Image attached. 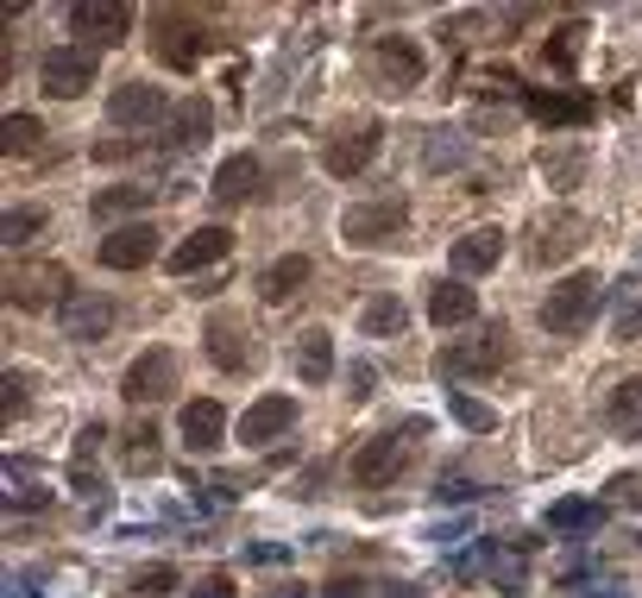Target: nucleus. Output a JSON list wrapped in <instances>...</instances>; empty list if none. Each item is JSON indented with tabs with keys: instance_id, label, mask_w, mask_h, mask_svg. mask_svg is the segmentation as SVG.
<instances>
[{
	"instance_id": "7ed1b4c3",
	"label": "nucleus",
	"mask_w": 642,
	"mask_h": 598,
	"mask_svg": "<svg viewBox=\"0 0 642 598\" xmlns=\"http://www.w3.org/2000/svg\"><path fill=\"white\" fill-rule=\"evenodd\" d=\"M510 359V334H505V322H491V328H479L472 341H448V347L435 353V372L441 378H486V372H498Z\"/></svg>"
},
{
	"instance_id": "f8f14e48",
	"label": "nucleus",
	"mask_w": 642,
	"mask_h": 598,
	"mask_svg": "<svg viewBox=\"0 0 642 598\" xmlns=\"http://www.w3.org/2000/svg\"><path fill=\"white\" fill-rule=\"evenodd\" d=\"M152 32H157V58L171 63V70H195V63L208 58V32L190 20V13H157L152 20Z\"/></svg>"
},
{
	"instance_id": "20e7f679",
	"label": "nucleus",
	"mask_w": 642,
	"mask_h": 598,
	"mask_svg": "<svg viewBox=\"0 0 642 598\" xmlns=\"http://www.w3.org/2000/svg\"><path fill=\"white\" fill-rule=\"evenodd\" d=\"M416 435H422V423H409L404 435H371L359 454H353V485H366V491H378V485H397V473H404L409 460H416Z\"/></svg>"
},
{
	"instance_id": "8fccbe9b",
	"label": "nucleus",
	"mask_w": 642,
	"mask_h": 598,
	"mask_svg": "<svg viewBox=\"0 0 642 598\" xmlns=\"http://www.w3.org/2000/svg\"><path fill=\"white\" fill-rule=\"evenodd\" d=\"M371 385H378V372H371V366H353V397H371Z\"/></svg>"
},
{
	"instance_id": "9d476101",
	"label": "nucleus",
	"mask_w": 642,
	"mask_h": 598,
	"mask_svg": "<svg viewBox=\"0 0 642 598\" xmlns=\"http://www.w3.org/2000/svg\"><path fill=\"white\" fill-rule=\"evenodd\" d=\"M585 233H592V221H585L580 209H554L536 221V240H529V259L536 265H561V259H573V252L585 246Z\"/></svg>"
},
{
	"instance_id": "a18cd8bd",
	"label": "nucleus",
	"mask_w": 642,
	"mask_h": 598,
	"mask_svg": "<svg viewBox=\"0 0 642 598\" xmlns=\"http://www.w3.org/2000/svg\"><path fill=\"white\" fill-rule=\"evenodd\" d=\"M133 152H145V139H101L95 145L101 164H120V158H133Z\"/></svg>"
},
{
	"instance_id": "2f4dec72",
	"label": "nucleus",
	"mask_w": 642,
	"mask_h": 598,
	"mask_svg": "<svg viewBox=\"0 0 642 598\" xmlns=\"http://www.w3.org/2000/svg\"><path fill=\"white\" fill-rule=\"evenodd\" d=\"M120 460H126V473H157V428L152 423H133L126 428V447H120Z\"/></svg>"
},
{
	"instance_id": "c756f323",
	"label": "nucleus",
	"mask_w": 642,
	"mask_h": 598,
	"mask_svg": "<svg viewBox=\"0 0 642 598\" xmlns=\"http://www.w3.org/2000/svg\"><path fill=\"white\" fill-rule=\"evenodd\" d=\"M44 227H51V209H32V202H20V209L0 214V246H32Z\"/></svg>"
},
{
	"instance_id": "4468645a",
	"label": "nucleus",
	"mask_w": 642,
	"mask_h": 598,
	"mask_svg": "<svg viewBox=\"0 0 642 598\" xmlns=\"http://www.w3.org/2000/svg\"><path fill=\"white\" fill-rule=\"evenodd\" d=\"M95 259L108 271H145L157 259V227H152V221H126V227H114L95 246Z\"/></svg>"
},
{
	"instance_id": "4be33fe9",
	"label": "nucleus",
	"mask_w": 642,
	"mask_h": 598,
	"mask_svg": "<svg viewBox=\"0 0 642 598\" xmlns=\"http://www.w3.org/2000/svg\"><path fill=\"white\" fill-rule=\"evenodd\" d=\"M523 108L542 120V126H585V120H592V95H561V89H529Z\"/></svg>"
},
{
	"instance_id": "a878e982",
	"label": "nucleus",
	"mask_w": 642,
	"mask_h": 598,
	"mask_svg": "<svg viewBox=\"0 0 642 598\" xmlns=\"http://www.w3.org/2000/svg\"><path fill=\"white\" fill-rule=\"evenodd\" d=\"M309 259H303V252H284V259H272V265H265V277H258V296H265V303H291L296 290L309 284Z\"/></svg>"
},
{
	"instance_id": "603ef678",
	"label": "nucleus",
	"mask_w": 642,
	"mask_h": 598,
	"mask_svg": "<svg viewBox=\"0 0 642 598\" xmlns=\"http://www.w3.org/2000/svg\"><path fill=\"white\" fill-rule=\"evenodd\" d=\"M385 598H422V592H416V586H404V579H397V586H385Z\"/></svg>"
},
{
	"instance_id": "49530a36",
	"label": "nucleus",
	"mask_w": 642,
	"mask_h": 598,
	"mask_svg": "<svg viewBox=\"0 0 642 598\" xmlns=\"http://www.w3.org/2000/svg\"><path fill=\"white\" fill-rule=\"evenodd\" d=\"M611 498L636 504V510H642V473H618V479H611Z\"/></svg>"
},
{
	"instance_id": "39448f33",
	"label": "nucleus",
	"mask_w": 642,
	"mask_h": 598,
	"mask_svg": "<svg viewBox=\"0 0 642 598\" xmlns=\"http://www.w3.org/2000/svg\"><path fill=\"white\" fill-rule=\"evenodd\" d=\"M77 290H70V271L63 265H20V271H7V303L26 315H44V310H58L70 303Z\"/></svg>"
},
{
	"instance_id": "aec40b11",
	"label": "nucleus",
	"mask_w": 642,
	"mask_h": 598,
	"mask_svg": "<svg viewBox=\"0 0 642 598\" xmlns=\"http://www.w3.org/2000/svg\"><path fill=\"white\" fill-rule=\"evenodd\" d=\"M183 442H190V454H214V447L227 442V409L214 404V397H195V404H183Z\"/></svg>"
},
{
	"instance_id": "09e8293b",
	"label": "nucleus",
	"mask_w": 642,
	"mask_h": 598,
	"mask_svg": "<svg viewBox=\"0 0 642 598\" xmlns=\"http://www.w3.org/2000/svg\"><path fill=\"white\" fill-rule=\"evenodd\" d=\"M190 598H234V574H208Z\"/></svg>"
},
{
	"instance_id": "393cba45",
	"label": "nucleus",
	"mask_w": 642,
	"mask_h": 598,
	"mask_svg": "<svg viewBox=\"0 0 642 598\" xmlns=\"http://www.w3.org/2000/svg\"><path fill=\"white\" fill-rule=\"evenodd\" d=\"M472 315H479V296H472L467 284H460V277H441V284H428V322H435V328H460V322H472Z\"/></svg>"
},
{
	"instance_id": "3c124183",
	"label": "nucleus",
	"mask_w": 642,
	"mask_h": 598,
	"mask_svg": "<svg viewBox=\"0 0 642 598\" xmlns=\"http://www.w3.org/2000/svg\"><path fill=\"white\" fill-rule=\"evenodd\" d=\"M272 598H309V586H303V579H277Z\"/></svg>"
},
{
	"instance_id": "1a4fd4ad",
	"label": "nucleus",
	"mask_w": 642,
	"mask_h": 598,
	"mask_svg": "<svg viewBox=\"0 0 642 598\" xmlns=\"http://www.w3.org/2000/svg\"><path fill=\"white\" fill-rule=\"evenodd\" d=\"M120 397H126V404H164V397H176V353L145 347L133 366H126V378H120Z\"/></svg>"
},
{
	"instance_id": "6ab92c4d",
	"label": "nucleus",
	"mask_w": 642,
	"mask_h": 598,
	"mask_svg": "<svg viewBox=\"0 0 642 598\" xmlns=\"http://www.w3.org/2000/svg\"><path fill=\"white\" fill-rule=\"evenodd\" d=\"M498 259H505V227H472V233H460L448 252V265L460 271V277H479V271H491Z\"/></svg>"
},
{
	"instance_id": "e433bc0d",
	"label": "nucleus",
	"mask_w": 642,
	"mask_h": 598,
	"mask_svg": "<svg viewBox=\"0 0 642 598\" xmlns=\"http://www.w3.org/2000/svg\"><path fill=\"white\" fill-rule=\"evenodd\" d=\"M133 592H139V598H164V592H176V567H171V560L145 567V574L133 579Z\"/></svg>"
},
{
	"instance_id": "473e14b6",
	"label": "nucleus",
	"mask_w": 642,
	"mask_h": 598,
	"mask_svg": "<svg viewBox=\"0 0 642 598\" xmlns=\"http://www.w3.org/2000/svg\"><path fill=\"white\" fill-rule=\"evenodd\" d=\"M599 517H604V504H592V498H561V504H548V529H592Z\"/></svg>"
},
{
	"instance_id": "bb28decb",
	"label": "nucleus",
	"mask_w": 642,
	"mask_h": 598,
	"mask_svg": "<svg viewBox=\"0 0 642 598\" xmlns=\"http://www.w3.org/2000/svg\"><path fill=\"white\" fill-rule=\"evenodd\" d=\"M604 423L618 428V435H642V372L623 378V385L604 397Z\"/></svg>"
},
{
	"instance_id": "cd10ccee",
	"label": "nucleus",
	"mask_w": 642,
	"mask_h": 598,
	"mask_svg": "<svg viewBox=\"0 0 642 598\" xmlns=\"http://www.w3.org/2000/svg\"><path fill=\"white\" fill-rule=\"evenodd\" d=\"M542 176H548V190H580V176H585V145H548L542 152Z\"/></svg>"
},
{
	"instance_id": "5701e85b",
	"label": "nucleus",
	"mask_w": 642,
	"mask_h": 598,
	"mask_svg": "<svg viewBox=\"0 0 642 598\" xmlns=\"http://www.w3.org/2000/svg\"><path fill=\"white\" fill-rule=\"evenodd\" d=\"M258 183H265V171H258V158H227V164H221V171H214V202H221V209H240V202H253L258 195Z\"/></svg>"
},
{
	"instance_id": "2eb2a0df",
	"label": "nucleus",
	"mask_w": 642,
	"mask_h": 598,
	"mask_svg": "<svg viewBox=\"0 0 642 598\" xmlns=\"http://www.w3.org/2000/svg\"><path fill=\"white\" fill-rule=\"evenodd\" d=\"M63 341H77V347H95L101 334L114 328V303L101 296V290H77L70 303H63Z\"/></svg>"
},
{
	"instance_id": "ddd939ff",
	"label": "nucleus",
	"mask_w": 642,
	"mask_h": 598,
	"mask_svg": "<svg viewBox=\"0 0 642 598\" xmlns=\"http://www.w3.org/2000/svg\"><path fill=\"white\" fill-rule=\"evenodd\" d=\"M371 70H378V82L385 89H416V82L428 77L422 51H416V39H404V32H385V39H371Z\"/></svg>"
},
{
	"instance_id": "412c9836",
	"label": "nucleus",
	"mask_w": 642,
	"mask_h": 598,
	"mask_svg": "<svg viewBox=\"0 0 642 598\" xmlns=\"http://www.w3.org/2000/svg\"><path fill=\"white\" fill-rule=\"evenodd\" d=\"M208 133H214V108L202 95H183L171 108V120H164V145H208Z\"/></svg>"
},
{
	"instance_id": "a19ab883",
	"label": "nucleus",
	"mask_w": 642,
	"mask_h": 598,
	"mask_svg": "<svg viewBox=\"0 0 642 598\" xmlns=\"http://www.w3.org/2000/svg\"><path fill=\"white\" fill-rule=\"evenodd\" d=\"M101 442H108V428H101V423H82V428H77V454H70V466H89Z\"/></svg>"
},
{
	"instance_id": "72a5a7b5",
	"label": "nucleus",
	"mask_w": 642,
	"mask_h": 598,
	"mask_svg": "<svg viewBox=\"0 0 642 598\" xmlns=\"http://www.w3.org/2000/svg\"><path fill=\"white\" fill-rule=\"evenodd\" d=\"M448 409H454V423L472 428V435H491V428H498V409L479 404V397H467V391H448Z\"/></svg>"
},
{
	"instance_id": "f257e3e1",
	"label": "nucleus",
	"mask_w": 642,
	"mask_h": 598,
	"mask_svg": "<svg viewBox=\"0 0 642 598\" xmlns=\"http://www.w3.org/2000/svg\"><path fill=\"white\" fill-rule=\"evenodd\" d=\"M409 227V202L404 195H371V202H353L340 214V240L353 252H378V246H397Z\"/></svg>"
},
{
	"instance_id": "7c9ffc66",
	"label": "nucleus",
	"mask_w": 642,
	"mask_h": 598,
	"mask_svg": "<svg viewBox=\"0 0 642 598\" xmlns=\"http://www.w3.org/2000/svg\"><path fill=\"white\" fill-rule=\"evenodd\" d=\"M152 190H139V183H114V190L95 195V221H126V214H145Z\"/></svg>"
},
{
	"instance_id": "37998d69",
	"label": "nucleus",
	"mask_w": 642,
	"mask_h": 598,
	"mask_svg": "<svg viewBox=\"0 0 642 598\" xmlns=\"http://www.w3.org/2000/svg\"><path fill=\"white\" fill-rule=\"evenodd\" d=\"M240 555L253 560V567H277V560H291V548H284V541H246Z\"/></svg>"
},
{
	"instance_id": "f03ea898",
	"label": "nucleus",
	"mask_w": 642,
	"mask_h": 598,
	"mask_svg": "<svg viewBox=\"0 0 642 598\" xmlns=\"http://www.w3.org/2000/svg\"><path fill=\"white\" fill-rule=\"evenodd\" d=\"M599 296H604V284L592 277V271H573V277H561V284L542 296V328L548 334H585L592 328V315H599Z\"/></svg>"
},
{
	"instance_id": "6e6552de",
	"label": "nucleus",
	"mask_w": 642,
	"mask_h": 598,
	"mask_svg": "<svg viewBox=\"0 0 642 598\" xmlns=\"http://www.w3.org/2000/svg\"><path fill=\"white\" fill-rule=\"evenodd\" d=\"M202 341H208V359L221 372H253L258 359H265V347H258V334L240 322V315H208V328H202Z\"/></svg>"
},
{
	"instance_id": "0eeeda50",
	"label": "nucleus",
	"mask_w": 642,
	"mask_h": 598,
	"mask_svg": "<svg viewBox=\"0 0 642 598\" xmlns=\"http://www.w3.org/2000/svg\"><path fill=\"white\" fill-rule=\"evenodd\" d=\"M39 89L58 101H77L95 89V51L89 44H58V51H44L39 58Z\"/></svg>"
},
{
	"instance_id": "a211bd4d",
	"label": "nucleus",
	"mask_w": 642,
	"mask_h": 598,
	"mask_svg": "<svg viewBox=\"0 0 642 598\" xmlns=\"http://www.w3.org/2000/svg\"><path fill=\"white\" fill-rule=\"evenodd\" d=\"M227 252H234V233H227V227H195L183 246H171V259H164V265H171L176 277H195V271L221 265Z\"/></svg>"
},
{
	"instance_id": "dca6fc26",
	"label": "nucleus",
	"mask_w": 642,
	"mask_h": 598,
	"mask_svg": "<svg viewBox=\"0 0 642 598\" xmlns=\"http://www.w3.org/2000/svg\"><path fill=\"white\" fill-rule=\"evenodd\" d=\"M70 26H77V39L120 44L133 32V7H126V0H77V7H70Z\"/></svg>"
},
{
	"instance_id": "ea45409f",
	"label": "nucleus",
	"mask_w": 642,
	"mask_h": 598,
	"mask_svg": "<svg viewBox=\"0 0 642 598\" xmlns=\"http://www.w3.org/2000/svg\"><path fill=\"white\" fill-rule=\"evenodd\" d=\"M479 498V485L467 479V473H441V485H435V504H472Z\"/></svg>"
},
{
	"instance_id": "b1692460",
	"label": "nucleus",
	"mask_w": 642,
	"mask_h": 598,
	"mask_svg": "<svg viewBox=\"0 0 642 598\" xmlns=\"http://www.w3.org/2000/svg\"><path fill=\"white\" fill-rule=\"evenodd\" d=\"M291 359H296V378H303V385H328L334 378V334L328 328H303L296 334V347H291Z\"/></svg>"
},
{
	"instance_id": "79ce46f5",
	"label": "nucleus",
	"mask_w": 642,
	"mask_h": 598,
	"mask_svg": "<svg viewBox=\"0 0 642 598\" xmlns=\"http://www.w3.org/2000/svg\"><path fill=\"white\" fill-rule=\"evenodd\" d=\"M315 598H371V586H366L359 574H334V579H328V586H322Z\"/></svg>"
},
{
	"instance_id": "c9c22d12",
	"label": "nucleus",
	"mask_w": 642,
	"mask_h": 598,
	"mask_svg": "<svg viewBox=\"0 0 642 598\" xmlns=\"http://www.w3.org/2000/svg\"><path fill=\"white\" fill-rule=\"evenodd\" d=\"M580 39H585V26H580V20H573V26H561V32H554V39L542 44L548 70H573V63H580Z\"/></svg>"
},
{
	"instance_id": "f3484780",
	"label": "nucleus",
	"mask_w": 642,
	"mask_h": 598,
	"mask_svg": "<svg viewBox=\"0 0 642 598\" xmlns=\"http://www.w3.org/2000/svg\"><path fill=\"white\" fill-rule=\"evenodd\" d=\"M291 428H296V397L272 391V397H258V404L240 416V442H246V447H265V442H284Z\"/></svg>"
},
{
	"instance_id": "c85d7f7f",
	"label": "nucleus",
	"mask_w": 642,
	"mask_h": 598,
	"mask_svg": "<svg viewBox=\"0 0 642 598\" xmlns=\"http://www.w3.org/2000/svg\"><path fill=\"white\" fill-rule=\"evenodd\" d=\"M359 328H366L371 341H397V334L409 328V310L397 303V296H371L366 310H359Z\"/></svg>"
},
{
	"instance_id": "de8ad7c7",
	"label": "nucleus",
	"mask_w": 642,
	"mask_h": 598,
	"mask_svg": "<svg viewBox=\"0 0 642 598\" xmlns=\"http://www.w3.org/2000/svg\"><path fill=\"white\" fill-rule=\"evenodd\" d=\"M44 504H51V491H26V485L7 491V510H44Z\"/></svg>"
},
{
	"instance_id": "c03bdc74",
	"label": "nucleus",
	"mask_w": 642,
	"mask_h": 598,
	"mask_svg": "<svg viewBox=\"0 0 642 598\" xmlns=\"http://www.w3.org/2000/svg\"><path fill=\"white\" fill-rule=\"evenodd\" d=\"M611 334H618V347H630V341H642V303H630V310L611 322Z\"/></svg>"
},
{
	"instance_id": "423d86ee",
	"label": "nucleus",
	"mask_w": 642,
	"mask_h": 598,
	"mask_svg": "<svg viewBox=\"0 0 642 598\" xmlns=\"http://www.w3.org/2000/svg\"><path fill=\"white\" fill-rule=\"evenodd\" d=\"M378 152H385V126H378L371 114L366 120H347V126L322 145V171H328V176H359Z\"/></svg>"
},
{
	"instance_id": "864d4df0",
	"label": "nucleus",
	"mask_w": 642,
	"mask_h": 598,
	"mask_svg": "<svg viewBox=\"0 0 642 598\" xmlns=\"http://www.w3.org/2000/svg\"><path fill=\"white\" fill-rule=\"evenodd\" d=\"M636 265H642V259H636Z\"/></svg>"
},
{
	"instance_id": "f704fd0d",
	"label": "nucleus",
	"mask_w": 642,
	"mask_h": 598,
	"mask_svg": "<svg viewBox=\"0 0 642 598\" xmlns=\"http://www.w3.org/2000/svg\"><path fill=\"white\" fill-rule=\"evenodd\" d=\"M39 139H44V120H32V114H7V120H0V145H7L13 158H26Z\"/></svg>"
},
{
	"instance_id": "58836bf2",
	"label": "nucleus",
	"mask_w": 642,
	"mask_h": 598,
	"mask_svg": "<svg viewBox=\"0 0 642 598\" xmlns=\"http://www.w3.org/2000/svg\"><path fill=\"white\" fill-rule=\"evenodd\" d=\"M467 158V145L454 133H428V171H448V164H460Z\"/></svg>"
},
{
	"instance_id": "9b49d317",
	"label": "nucleus",
	"mask_w": 642,
	"mask_h": 598,
	"mask_svg": "<svg viewBox=\"0 0 642 598\" xmlns=\"http://www.w3.org/2000/svg\"><path fill=\"white\" fill-rule=\"evenodd\" d=\"M171 108L176 101L164 95L157 82H120L114 95H108V120H114V126H139V133H145V126H164Z\"/></svg>"
},
{
	"instance_id": "4c0bfd02",
	"label": "nucleus",
	"mask_w": 642,
	"mask_h": 598,
	"mask_svg": "<svg viewBox=\"0 0 642 598\" xmlns=\"http://www.w3.org/2000/svg\"><path fill=\"white\" fill-rule=\"evenodd\" d=\"M26 416V372H7L0 378V423H20Z\"/></svg>"
}]
</instances>
